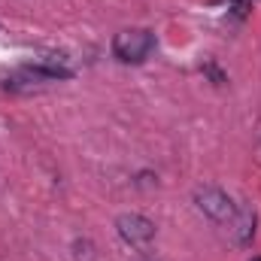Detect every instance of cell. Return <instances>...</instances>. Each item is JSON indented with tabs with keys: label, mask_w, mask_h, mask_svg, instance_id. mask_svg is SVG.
<instances>
[{
	"label": "cell",
	"mask_w": 261,
	"mask_h": 261,
	"mask_svg": "<svg viewBox=\"0 0 261 261\" xmlns=\"http://www.w3.org/2000/svg\"><path fill=\"white\" fill-rule=\"evenodd\" d=\"M155 49V34L149 28H128L113 37V55L122 64H143Z\"/></svg>",
	"instance_id": "cell-1"
},
{
	"label": "cell",
	"mask_w": 261,
	"mask_h": 261,
	"mask_svg": "<svg viewBox=\"0 0 261 261\" xmlns=\"http://www.w3.org/2000/svg\"><path fill=\"white\" fill-rule=\"evenodd\" d=\"M195 203L197 210L206 216V219H213V222H231V216H234V200L225 195L222 189H216V186H200L195 189Z\"/></svg>",
	"instance_id": "cell-2"
},
{
	"label": "cell",
	"mask_w": 261,
	"mask_h": 261,
	"mask_svg": "<svg viewBox=\"0 0 261 261\" xmlns=\"http://www.w3.org/2000/svg\"><path fill=\"white\" fill-rule=\"evenodd\" d=\"M116 231L128 246H149L155 240V222L140 213H122L116 219Z\"/></svg>",
	"instance_id": "cell-3"
},
{
	"label": "cell",
	"mask_w": 261,
	"mask_h": 261,
	"mask_svg": "<svg viewBox=\"0 0 261 261\" xmlns=\"http://www.w3.org/2000/svg\"><path fill=\"white\" fill-rule=\"evenodd\" d=\"M231 237H234V243L237 246H249L252 243V237H255V210L252 206H240V210H234V216H231Z\"/></svg>",
	"instance_id": "cell-4"
},
{
	"label": "cell",
	"mask_w": 261,
	"mask_h": 261,
	"mask_svg": "<svg viewBox=\"0 0 261 261\" xmlns=\"http://www.w3.org/2000/svg\"><path fill=\"white\" fill-rule=\"evenodd\" d=\"M143 261H155V258H143Z\"/></svg>",
	"instance_id": "cell-5"
},
{
	"label": "cell",
	"mask_w": 261,
	"mask_h": 261,
	"mask_svg": "<svg viewBox=\"0 0 261 261\" xmlns=\"http://www.w3.org/2000/svg\"><path fill=\"white\" fill-rule=\"evenodd\" d=\"M252 261H261V255H258V258H252Z\"/></svg>",
	"instance_id": "cell-6"
}]
</instances>
